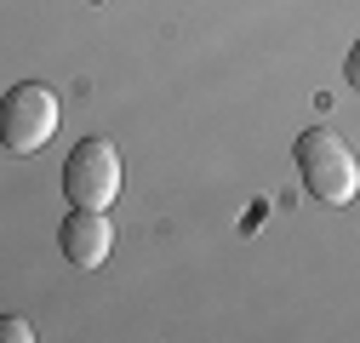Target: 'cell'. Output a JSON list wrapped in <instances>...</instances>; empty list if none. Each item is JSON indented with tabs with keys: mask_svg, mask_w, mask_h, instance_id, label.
Segmentation results:
<instances>
[{
	"mask_svg": "<svg viewBox=\"0 0 360 343\" xmlns=\"http://www.w3.org/2000/svg\"><path fill=\"white\" fill-rule=\"evenodd\" d=\"M343 75H349V86H354V92H360V40H354V46H349V63H343Z\"/></svg>",
	"mask_w": 360,
	"mask_h": 343,
	"instance_id": "obj_6",
	"label": "cell"
},
{
	"mask_svg": "<svg viewBox=\"0 0 360 343\" xmlns=\"http://www.w3.org/2000/svg\"><path fill=\"white\" fill-rule=\"evenodd\" d=\"M120 178H126V172H120V149L109 138H80L75 155L63 160V195H69V206L109 212L115 195H120Z\"/></svg>",
	"mask_w": 360,
	"mask_h": 343,
	"instance_id": "obj_2",
	"label": "cell"
},
{
	"mask_svg": "<svg viewBox=\"0 0 360 343\" xmlns=\"http://www.w3.org/2000/svg\"><path fill=\"white\" fill-rule=\"evenodd\" d=\"M0 337H6V343H23V337H34V332H29V321L6 315V321H0Z\"/></svg>",
	"mask_w": 360,
	"mask_h": 343,
	"instance_id": "obj_5",
	"label": "cell"
},
{
	"mask_svg": "<svg viewBox=\"0 0 360 343\" xmlns=\"http://www.w3.org/2000/svg\"><path fill=\"white\" fill-rule=\"evenodd\" d=\"M58 246H63V257L75 269H98L109 257V246H115V229H109V218L98 206H69V218L58 229Z\"/></svg>",
	"mask_w": 360,
	"mask_h": 343,
	"instance_id": "obj_4",
	"label": "cell"
},
{
	"mask_svg": "<svg viewBox=\"0 0 360 343\" xmlns=\"http://www.w3.org/2000/svg\"><path fill=\"white\" fill-rule=\"evenodd\" d=\"M58 115L63 109H58V98L46 86L23 80V86L6 92V103H0V138H6L12 155H40L52 143V132H58Z\"/></svg>",
	"mask_w": 360,
	"mask_h": 343,
	"instance_id": "obj_3",
	"label": "cell"
},
{
	"mask_svg": "<svg viewBox=\"0 0 360 343\" xmlns=\"http://www.w3.org/2000/svg\"><path fill=\"white\" fill-rule=\"evenodd\" d=\"M292 160H297V178L314 200L326 206H349L360 195V160L354 149L332 132V126H309V132L292 143Z\"/></svg>",
	"mask_w": 360,
	"mask_h": 343,
	"instance_id": "obj_1",
	"label": "cell"
}]
</instances>
